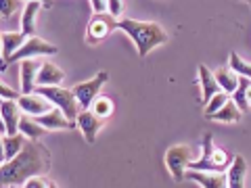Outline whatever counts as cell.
<instances>
[{
  "instance_id": "10",
  "label": "cell",
  "mask_w": 251,
  "mask_h": 188,
  "mask_svg": "<svg viewBox=\"0 0 251 188\" xmlns=\"http://www.w3.org/2000/svg\"><path fill=\"white\" fill-rule=\"evenodd\" d=\"M19 111H21V107L17 100H2L0 113H2V128L6 136L19 134V123H21Z\"/></svg>"
},
{
  "instance_id": "36",
  "label": "cell",
  "mask_w": 251,
  "mask_h": 188,
  "mask_svg": "<svg viewBox=\"0 0 251 188\" xmlns=\"http://www.w3.org/2000/svg\"><path fill=\"white\" fill-rule=\"evenodd\" d=\"M247 2H249V0H247Z\"/></svg>"
},
{
  "instance_id": "17",
  "label": "cell",
  "mask_w": 251,
  "mask_h": 188,
  "mask_svg": "<svg viewBox=\"0 0 251 188\" xmlns=\"http://www.w3.org/2000/svg\"><path fill=\"white\" fill-rule=\"evenodd\" d=\"M40 9H42V2H36V0L25 2V9H23V15H21V31L27 38H31L36 31V17Z\"/></svg>"
},
{
  "instance_id": "1",
  "label": "cell",
  "mask_w": 251,
  "mask_h": 188,
  "mask_svg": "<svg viewBox=\"0 0 251 188\" xmlns=\"http://www.w3.org/2000/svg\"><path fill=\"white\" fill-rule=\"evenodd\" d=\"M50 167V155L49 151L38 144L36 140H27V144L23 146V151L15 157L13 161L2 163L0 176H2L4 186H19L25 184L29 178L42 176Z\"/></svg>"
},
{
  "instance_id": "29",
  "label": "cell",
  "mask_w": 251,
  "mask_h": 188,
  "mask_svg": "<svg viewBox=\"0 0 251 188\" xmlns=\"http://www.w3.org/2000/svg\"><path fill=\"white\" fill-rule=\"evenodd\" d=\"M23 188H49V184L44 182V178H38V176H34V178H29L25 184H23Z\"/></svg>"
},
{
  "instance_id": "9",
  "label": "cell",
  "mask_w": 251,
  "mask_h": 188,
  "mask_svg": "<svg viewBox=\"0 0 251 188\" xmlns=\"http://www.w3.org/2000/svg\"><path fill=\"white\" fill-rule=\"evenodd\" d=\"M17 103L21 107V111L25 115H29V117H40L44 113H49L54 107L49 98L42 96V94H21Z\"/></svg>"
},
{
  "instance_id": "15",
  "label": "cell",
  "mask_w": 251,
  "mask_h": 188,
  "mask_svg": "<svg viewBox=\"0 0 251 188\" xmlns=\"http://www.w3.org/2000/svg\"><path fill=\"white\" fill-rule=\"evenodd\" d=\"M25 144H27V140H25V136H23L21 132L19 134H13V136L2 134V161L4 163L13 161L15 157L23 151V146Z\"/></svg>"
},
{
  "instance_id": "7",
  "label": "cell",
  "mask_w": 251,
  "mask_h": 188,
  "mask_svg": "<svg viewBox=\"0 0 251 188\" xmlns=\"http://www.w3.org/2000/svg\"><path fill=\"white\" fill-rule=\"evenodd\" d=\"M113 29H117V21H115L113 15H109V13H97L90 19V23H88L86 38H88V42L94 44V42L105 40V38L111 34Z\"/></svg>"
},
{
  "instance_id": "27",
  "label": "cell",
  "mask_w": 251,
  "mask_h": 188,
  "mask_svg": "<svg viewBox=\"0 0 251 188\" xmlns=\"http://www.w3.org/2000/svg\"><path fill=\"white\" fill-rule=\"evenodd\" d=\"M23 2L21 0H0V11H2V19L13 17L17 11H21Z\"/></svg>"
},
{
  "instance_id": "2",
  "label": "cell",
  "mask_w": 251,
  "mask_h": 188,
  "mask_svg": "<svg viewBox=\"0 0 251 188\" xmlns=\"http://www.w3.org/2000/svg\"><path fill=\"white\" fill-rule=\"evenodd\" d=\"M117 27L132 38V42L136 44V50H138L140 57H147L155 46L168 42V34L159 23L136 21V19H120L117 21Z\"/></svg>"
},
{
  "instance_id": "6",
  "label": "cell",
  "mask_w": 251,
  "mask_h": 188,
  "mask_svg": "<svg viewBox=\"0 0 251 188\" xmlns=\"http://www.w3.org/2000/svg\"><path fill=\"white\" fill-rule=\"evenodd\" d=\"M57 52V46L49 44L46 40H42V38H36L31 36L27 38L25 42H23V46L17 50L11 57L9 63H17V61H29V59H36V57H44V54H54Z\"/></svg>"
},
{
  "instance_id": "33",
  "label": "cell",
  "mask_w": 251,
  "mask_h": 188,
  "mask_svg": "<svg viewBox=\"0 0 251 188\" xmlns=\"http://www.w3.org/2000/svg\"><path fill=\"white\" fill-rule=\"evenodd\" d=\"M247 100H249V107H251V86H249V90H247Z\"/></svg>"
},
{
  "instance_id": "4",
  "label": "cell",
  "mask_w": 251,
  "mask_h": 188,
  "mask_svg": "<svg viewBox=\"0 0 251 188\" xmlns=\"http://www.w3.org/2000/svg\"><path fill=\"white\" fill-rule=\"evenodd\" d=\"M191 161H193V148L191 146L176 144V146H170L168 153H166V165H168L170 174H172V178H174L176 182L184 180Z\"/></svg>"
},
{
  "instance_id": "13",
  "label": "cell",
  "mask_w": 251,
  "mask_h": 188,
  "mask_svg": "<svg viewBox=\"0 0 251 188\" xmlns=\"http://www.w3.org/2000/svg\"><path fill=\"white\" fill-rule=\"evenodd\" d=\"M38 61H21V92L31 94L38 88V71H40Z\"/></svg>"
},
{
  "instance_id": "22",
  "label": "cell",
  "mask_w": 251,
  "mask_h": 188,
  "mask_svg": "<svg viewBox=\"0 0 251 188\" xmlns=\"http://www.w3.org/2000/svg\"><path fill=\"white\" fill-rule=\"evenodd\" d=\"M19 132H21V134L25 136V138H29V140H38V138H40L44 132H46V128H42V125L34 119V117L25 115V117H21Z\"/></svg>"
},
{
  "instance_id": "20",
  "label": "cell",
  "mask_w": 251,
  "mask_h": 188,
  "mask_svg": "<svg viewBox=\"0 0 251 188\" xmlns=\"http://www.w3.org/2000/svg\"><path fill=\"white\" fill-rule=\"evenodd\" d=\"M216 80H218L220 90L226 92V94H232L239 86V75L234 73L230 67H220L216 71Z\"/></svg>"
},
{
  "instance_id": "8",
  "label": "cell",
  "mask_w": 251,
  "mask_h": 188,
  "mask_svg": "<svg viewBox=\"0 0 251 188\" xmlns=\"http://www.w3.org/2000/svg\"><path fill=\"white\" fill-rule=\"evenodd\" d=\"M188 180L197 182L201 188H226L228 186V176L226 171H199V169H186Z\"/></svg>"
},
{
  "instance_id": "16",
  "label": "cell",
  "mask_w": 251,
  "mask_h": 188,
  "mask_svg": "<svg viewBox=\"0 0 251 188\" xmlns=\"http://www.w3.org/2000/svg\"><path fill=\"white\" fill-rule=\"evenodd\" d=\"M245 174H247V161L241 155H237L230 163L228 171V188H245Z\"/></svg>"
},
{
  "instance_id": "34",
  "label": "cell",
  "mask_w": 251,
  "mask_h": 188,
  "mask_svg": "<svg viewBox=\"0 0 251 188\" xmlns=\"http://www.w3.org/2000/svg\"><path fill=\"white\" fill-rule=\"evenodd\" d=\"M49 188H59V186H57V184H52V182H50V184H49Z\"/></svg>"
},
{
  "instance_id": "3",
  "label": "cell",
  "mask_w": 251,
  "mask_h": 188,
  "mask_svg": "<svg viewBox=\"0 0 251 188\" xmlns=\"http://www.w3.org/2000/svg\"><path fill=\"white\" fill-rule=\"evenodd\" d=\"M36 94H42L44 98H49L54 107H59L63 113L67 115V119L75 121L77 115L82 113V107L77 103L74 90H67V88H61V86H38Z\"/></svg>"
},
{
  "instance_id": "35",
  "label": "cell",
  "mask_w": 251,
  "mask_h": 188,
  "mask_svg": "<svg viewBox=\"0 0 251 188\" xmlns=\"http://www.w3.org/2000/svg\"><path fill=\"white\" fill-rule=\"evenodd\" d=\"M9 188H19V186H15V184H13V186H9Z\"/></svg>"
},
{
  "instance_id": "5",
  "label": "cell",
  "mask_w": 251,
  "mask_h": 188,
  "mask_svg": "<svg viewBox=\"0 0 251 188\" xmlns=\"http://www.w3.org/2000/svg\"><path fill=\"white\" fill-rule=\"evenodd\" d=\"M109 80V73L107 71H100L92 77V80L88 82H82V84H77L74 86V94H75V98H77V103H80L82 107V111H88V109L92 107V103L99 98V94H100V88L105 86V82Z\"/></svg>"
},
{
  "instance_id": "24",
  "label": "cell",
  "mask_w": 251,
  "mask_h": 188,
  "mask_svg": "<svg viewBox=\"0 0 251 188\" xmlns=\"http://www.w3.org/2000/svg\"><path fill=\"white\" fill-rule=\"evenodd\" d=\"M228 67L232 69L239 77H249L251 80V65L247 61H243L237 52H230V61H228Z\"/></svg>"
},
{
  "instance_id": "21",
  "label": "cell",
  "mask_w": 251,
  "mask_h": 188,
  "mask_svg": "<svg viewBox=\"0 0 251 188\" xmlns=\"http://www.w3.org/2000/svg\"><path fill=\"white\" fill-rule=\"evenodd\" d=\"M241 109L237 107V103L234 100H228L222 109H220L218 113H214L209 117V119H216V121H222V123H234V121H239L241 119Z\"/></svg>"
},
{
  "instance_id": "26",
  "label": "cell",
  "mask_w": 251,
  "mask_h": 188,
  "mask_svg": "<svg viewBox=\"0 0 251 188\" xmlns=\"http://www.w3.org/2000/svg\"><path fill=\"white\" fill-rule=\"evenodd\" d=\"M92 113H94V115H99L100 119H103V117H109V115L113 113V103H111L109 98L99 96V98L92 103Z\"/></svg>"
},
{
  "instance_id": "11",
  "label": "cell",
  "mask_w": 251,
  "mask_h": 188,
  "mask_svg": "<svg viewBox=\"0 0 251 188\" xmlns=\"http://www.w3.org/2000/svg\"><path fill=\"white\" fill-rule=\"evenodd\" d=\"M34 119L46 130H69L72 128V119H67V115L61 111L59 107H52L49 113H44L40 117H34Z\"/></svg>"
},
{
  "instance_id": "14",
  "label": "cell",
  "mask_w": 251,
  "mask_h": 188,
  "mask_svg": "<svg viewBox=\"0 0 251 188\" xmlns=\"http://www.w3.org/2000/svg\"><path fill=\"white\" fill-rule=\"evenodd\" d=\"M25 40H27V36L23 31H19V34H15V31H2V69L9 65L11 57L21 48Z\"/></svg>"
},
{
  "instance_id": "12",
  "label": "cell",
  "mask_w": 251,
  "mask_h": 188,
  "mask_svg": "<svg viewBox=\"0 0 251 188\" xmlns=\"http://www.w3.org/2000/svg\"><path fill=\"white\" fill-rule=\"evenodd\" d=\"M77 128L82 130L86 142L92 144L94 140H97L99 130H100V117L94 115L92 111H82L80 115H77Z\"/></svg>"
},
{
  "instance_id": "19",
  "label": "cell",
  "mask_w": 251,
  "mask_h": 188,
  "mask_svg": "<svg viewBox=\"0 0 251 188\" xmlns=\"http://www.w3.org/2000/svg\"><path fill=\"white\" fill-rule=\"evenodd\" d=\"M63 71L52 65V63H42L40 71H38V86H59L63 82Z\"/></svg>"
},
{
  "instance_id": "32",
  "label": "cell",
  "mask_w": 251,
  "mask_h": 188,
  "mask_svg": "<svg viewBox=\"0 0 251 188\" xmlns=\"http://www.w3.org/2000/svg\"><path fill=\"white\" fill-rule=\"evenodd\" d=\"M27 2H29V0H27ZM36 2H42L44 6H49V4H50V0H36Z\"/></svg>"
},
{
  "instance_id": "25",
  "label": "cell",
  "mask_w": 251,
  "mask_h": 188,
  "mask_svg": "<svg viewBox=\"0 0 251 188\" xmlns=\"http://www.w3.org/2000/svg\"><path fill=\"white\" fill-rule=\"evenodd\" d=\"M226 103H228V94H226V92H218V94H214V96L209 98V103L205 105V115L211 117L214 113H218Z\"/></svg>"
},
{
  "instance_id": "18",
  "label": "cell",
  "mask_w": 251,
  "mask_h": 188,
  "mask_svg": "<svg viewBox=\"0 0 251 188\" xmlns=\"http://www.w3.org/2000/svg\"><path fill=\"white\" fill-rule=\"evenodd\" d=\"M199 82H201V94H203V103H209V98L214 96V94L222 92L218 86V80H216V73H211L205 65L199 67Z\"/></svg>"
},
{
  "instance_id": "31",
  "label": "cell",
  "mask_w": 251,
  "mask_h": 188,
  "mask_svg": "<svg viewBox=\"0 0 251 188\" xmlns=\"http://www.w3.org/2000/svg\"><path fill=\"white\" fill-rule=\"evenodd\" d=\"M90 4H92V9L97 13H105L107 11V0H90Z\"/></svg>"
},
{
  "instance_id": "23",
  "label": "cell",
  "mask_w": 251,
  "mask_h": 188,
  "mask_svg": "<svg viewBox=\"0 0 251 188\" xmlns=\"http://www.w3.org/2000/svg\"><path fill=\"white\" fill-rule=\"evenodd\" d=\"M249 86H251L249 77H239V86H237V90L232 92V100L237 103V107L241 109V111H247V109H249V100H247Z\"/></svg>"
},
{
  "instance_id": "30",
  "label": "cell",
  "mask_w": 251,
  "mask_h": 188,
  "mask_svg": "<svg viewBox=\"0 0 251 188\" xmlns=\"http://www.w3.org/2000/svg\"><path fill=\"white\" fill-rule=\"evenodd\" d=\"M0 90H2V100H19V94L15 90H11V88H6L4 84L0 86Z\"/></svg>"
},
{
  "instance_id": "28",
  "label": "cell",
  "mask_w": 251,
  "mask_h": 188,
  "mask_svg": "<svg viewBox=\"0 0 251 188\" xmlns=\"http://www.w3.org/2000/svg\"><path fill=\"white\" fill-rule=\"evenodd\" d=\"M124 11V2L122 0H107V13L113 15V17H120Z\"/></svg>"
}]
</instances>
